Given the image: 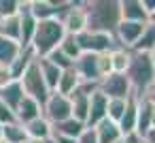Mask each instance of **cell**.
I'll list each match as a JSON object with an SVG mask.
<instances>
[{
  "mask_svg": "<svg viewBox=\"0 0 155 143\" xmlns=\"http://www.w3.org/2000/svg\"><path fill=\"white\" fill-rule=\"evenodd\" d=\"M87 30L115 34L121 24V2L119 0H87L85 2Z\"/></svg>",
  "mask_w": 155,
  "mask_h": 143,
  "instance_id": "cell-1",
  "label": "cell"
},
{
  "mask_svg": "<svg viewBox=\"0 0 155 143\" xmlns=\"http://www.w3.org/2000/svg\"><path fill=\"white\" fill-rule=\"evenodd\" d=\"M125 77L132 85V92L136 96H147L153 88H155V66L149 54H140V51H132L130 58V66L125 71Z\"/></svg>",
  "mask_w": 155,
  "mask_h": 143,
  "instance_id": "cell-2",
  "label": "cell"
},
{
  "mask_svg": "<svg viewBox=\"0 0 155 143\" xmlns=\"http://www.w3.org/2000/svg\"><path fill=\"white\" fill-rule=\"evenodd\" d=\"M66 37V30H64V24L60 19H45V22H38L36 24V32H34V39L30 43V49L34 51L36 58H47L51 51H55L62 41Z\"/></svg>",
  "mask_w": 155,
  "mask_h": 143,
  "instance_id": "cell-3",
  "label": "cell"
},
{
  "mask_svg": "<svg viewBox=\"0 0 155 143\" xmlns=\"http://www.w3.org/2000/svg\"><path fill=\"white\" fill-rule=\"evenodd\" d=\"M19 83H21V88H24V92H26V96H30V98H34V100H38L41 105H45L47 103V98H49V88H47V83H45V79H43V75H41V68H38V58L26 68V73L21 75V79H19Z\"/></svg>",
  "mask_w": 155,
  "mask_h": 143,
  "instance_id": "cell-4",
  "label": "cell"
},
{
  "mask_svg": "<svg viewBox=\"0 0 155 143\" xmlns=\"http://www.w3.org/2000/svg\"><path fill=\"white\" fill-rule=\"evenodd\" d=\"M81 51L83 54H106L110 49L117 47L115 43V37L113 34H102V32H91V30H85L81 34L74 37Z\"/></svg>",
  "mask_w": 155,
  "mask_h": 143,
  "instance_id": "cell-5",
  "label": "cell"
},
{
  "mask_svg": "<svg viewBox=\"0 0 155 143\" xmlns=\"http://www.w3.org/2000/svg\"><path fill=\"white\" fill-rule=\"evenodd\" d=\"M60 22L64 24L66 34L77 37L87 30V15H85V2H68L66 11L62 13Z\"/></svg>",
  "mask_w": 155,
  "mask_h": 143,
  "instance_id": "cell-6",
  "label": "cell"
},
{
  "mask_svg": "<svg viewBox=\"0 0 155 143\" xmlns=\"http://www.w3.org/2000/svg\"><path fill=\"white\" fill-rule=\"evenodd\" d=\"M43 115L51 122V126L58 124V122H64V120L72 117L70 98L68 96H62L58 92H51L49 98H47V103L43 105Z\"/></svg>",
  "mask_w": 155,
  "mask_h": 143,
  "instance_id": "cell-7",
  "label": "cell"
},
{
  "mask_svg": "<svg viewBox=\"0 0 155 143\" xmlns=\"http://www.w3.org/2000/svg\"><path fill=\"white\" fill-rule=\"evenodd\" d=\"M30 13L36 22L45 19H60L62 13L66 11L68 2H51V0H28Z\"/></svg>",
  "mask_w": 155,
  "mask_h": 143,
  "instance_id": "cell-8",
  "label": "cell"
},
{
  "mask_svg": "<svg viewBox=\"0 0 155 143\" xmlns=\"http://www.w3.org/2000/svg\"><path fill=\"white\" fill-rule=\"evenodd\" d=\"M74 71L81 79V83H96L100 85V68H98V54H81V58L74 62Z\"/></svg>",
  "mask_w": 155,
  "mask_h": 143,
  "instance_id": "cell-9",
  "label": "cell"
},
{
  "mask_svg": "<svg viewBox=\"0 0 155 143\" xmlns=\"http://www.w3.org/2000/svg\"><path fill=\"white\" fill-rule=\"evenodd\" d=\"M100 92L106 98H127L132 94V85H130V81H127L125 75L110 73L108 77H104L100 81Z\"/></svg>",
  "mask_w": 155,
  "mask_h": 143,
  "instance_id": "cell-10",
  "label": "cell"
},
{
  "mask_svg": "<svg viewBox=\"0 0 155 143\" xmlns=\"http://www.w3.org/2000/svg\"><path fill=\"white\" fill-rule=\"evenodd\" d=\"M147 24H136V22H121L115 30V43L117 47H123V49H132L136 45V41L140 39L142 30H144Z\"/></svg>",
  "mask_w": 155,
  "mask_h": 143,
  "instance_id": "cell-11",
  "label": "cell"
},
{
  "mask_svg": "<svg viewBox=\"0 0 155 143\" xmlns=\"http://www.w3.org/2000/svg\"><path fill=\"white\" fill-rule=\"evenodd\" d=\"M106 107H108V98L100 92V88L89 96V111H87V120L85 126L87 128H96L100 122L106 120Z\"/></svg>",
  "mask_w": 155,
  "mask_h": 143,
  "instance_id": "cell-12",
  "label": "cell"
},
{
  "mask_svg": "<svg viewBox=\"0 0 155 143\" xmlns=\"http://www.w3.org/2000/svg\"><path fill=\"white\" fill-rule=\"evenodd\" d=\"M36 19L32 17V13H30V7H28V0L24 2L21 0V9H19V28H21V39H19V43H21V47L24 49H28L30 47V43H32V39H34V32H36Z\"/></svg>",
  "mask_w": 155,
  "mask_h": 143,
  "instance_id": "cell-13",
  "label": "cell"
},
{
  "mask_svg": "<svg viewBox=\"0 0 155 143\" xmlns=\"http://www.w3.org/2000/svg\"><path fill=\"white\" fill-rule=\"evenodd\" d=\"M138 103H140V96H136L134 92L127 96V103H125V111H123V117L119 120V130L121 134H132L136 132V120H138Z\"/></svg>",
  "mask_w": 155,
  "mask_h": 143,
  "instance_id": "cell-14",
  "label": "cell"
},
{
  "mask_svg": "<svg viewBox=\"0 0 155 143\" xmlns=\"http://www.w3.org/2000/svg\"><path fill=\"white\" fill-rule=\"evenodd\" d=\"M119 2H121V22L149 24V15L142 9L140 0H119Z\"/></svg>",
  "mask_w": 155,
  "mask_h": 143,
  "instance_id": "cell-15",
  "label": "cell"
},
{
  "mask_svg": "<svg viewBox=\"0 0 155 143\" xmlns=\"http://www.w3.org/2000/svg\"><path fill=\"white\" fill-rule=\"evenodd\" d=\"M24 128H26L30 141H47L53 134V126H51V122L45 115H41V117H36V120H32L28 124H24Z\"/></svg>",
  "mask_w": 155,
  "mask_h": 143,
  "instance_id": "cell-16",
  "label": "cell"
},
{
  "mask_svg": "<svg viewBox=\"0 0 155 143\" xmlns=\"http://www.w3.org/2000/svg\"><path fill=\"white\" fill-rule=\"evenodd\" d=\"M153 103L147 98V96H142L140 98V103H138V120H136V134L138 137H144L153 126H151V122H153Z\"/></svg>",
  "mask_w": 155,
  "mask_h": 143,
  "instance_id": "cell-17",
  "label": "cell"
},
{
  "mask_svg": "<svg viewBox=\"0 0 155 143\" xmlns=\"http://www.w3.org/2000/svg\"><path fill=\"white\" fill-rule=\"evenodd\" d=\"M15 115H17V122H19V124H28V122H32V120H36V117L43 115V105H41L38 100H34V98L26 96V98L19 103Z\"/></svg>",
  "mask_w": 155,
  "mask_h": 143,
  "instance_id": "cell-18",
  "label": "cell"
},
{
  "mask_svg": "<svg viewBox=\"0 0 155 143\" xmlns=\"http://www.w3.org/2000/svg\"><path fill=\"white\" fill-rule=\"evenodd\" d=\"M24 98H26V92H24L19 81H11L7 88L0 90V100H2L9 109H13V111H17V107H19V103Z\"/></svg>",
  "mask_w": 155,
  "mask_h": 143,
  "instance_id": "cell-19",
  "label": "cell"
},
{
  "mask_svg": "<svg viewBox=\"0 0 155 143\" xmlns=\"http://www.w3.org/2000/svg\"><path fill=\"white\" fill-rule=\"evenodd\" d=\"M38 68H41V75L49 88V92H55L58 90V81L62 77V68H58L53 62H49L47 58H38Z\"/></svg>",
  "mask_w": 155,
  "mask_h": 143,
  "instance_id": "cell-20",
  "label": "cell"
},
{
  "mask_svg": "<svg viewBox=\"0 0 155 143\" xmlns=\"http://www.w3.org/2000/svg\"><path fill=\"white\" fill-rule=\"evenodd\" d=\"M79 85H81V79H79V75H77V71H74V66H72V68L62 71V77H60V81H58V90H55V92L62 94V96H72Z\"/></svg>",
  "mask_w": 155,
  "mask_h": 143,
  "instance_id": "cell-21",
  "label": "cell"
},
{
  "mask_svg": "<svg viewBox=\"0 0 155 143\" xmlns=\"http://www.w3.org/2000/svg\"><path fill=\"white\" fill-rule=\"evenodd\" d=\"M85 124L83 122H79V120H74V117H68V120H64V122H58V124H53V132L55 134H64V137H70V139H77L79 141V137L85 132Z\"/></svg>",
  "mask_w": 155,
  "mask_h": 143,
  "instance_id": "cell-22",
  "label": "cell"
},
{
  "mask_svg": "<svg viewBox=\"0 0 155 143\" xmlns=\"http://www.w3.org/2000/svg\"><path fill=\"white\" fill-rule=\"evenodd\" d=\"M94 130H96L98 143H115V141H119V139L123 137L121 130H119V124H115V122H110V120L100 122Z\"/></svg>",
  "mask_w": 155,
  "mask_h": 143,
  "instance_id": "cell-23",
  "label": "cell"
},
{
  "mask_svg": "<svg viewBox=\"0 0 155 143\" xmlns=\"http://www.w3.org/2000/svg\"><path fill=\"white\" fill-rule=\"evenodd\" d=\"M24 51V47L17 43V41H9L5 37H0V64H5V66H11L19 54Z\"/></svg>",
  "mask_w": 155,
  "mask_h": 143,
  "instance_id": "cell-24",
  "label": "cell"
},
{
  "mask_svg": "<svg viewBox=\"0 0 155 143\" xmlns=\"http://www.w3.org/2000/svg\"><path fill=\"white\" fill-rule=\"evenodd\" d=\"M0 141L2 143H28V132L24 128V124L15 122V124H7L2 126V132H0Z\"/></svg>",
  "mask_w": 155,
  "mask_h": 143,
  "instance_id": "cell-25",
  "label": "cell"
},
{
  "mask_svg": "<svg viewBox=\"0 0 155 143\" xmlns=\"http://www.w3.org/2000/svg\"><path fill=\"white\" fill-rule=\"evenodd\" d=\"M0 37H5L9 41H17L21 39V28H19V13L11 15V17H2L0 19ZM21 45V43H19Z\"/></svg>",
  "mask_w": 155,
  "mask_h": 143,
  "instance_id": "cell-26",
  "label": "cell"
},
{
  "mask_svg": "<svg viewBox=\"0 0 155 143\" xmlns=\"http://www.w3.org/2000/svg\"><path fill=\"white\" fill-rule=\"evenodd\" d=\"M130 58H132V49H123V47L110 49V66H113V73L125 75V71L130 66Z\"/></svg>",
  "mask_w": 155,
  "mask_h": 143,
  "instance_id": "cell-27",
  "label": "cell"
},
{
  "mask_svg": "<svg viewBox=\"0 0 155 143\" xmlns=\"http://www.w3.org/2000/svg\"><path fill=\"white\" fill-rule=\"evenodd\" d=\"M34 60H36L34 51H32L30 47H28V49H24V51L19 54V58L9 66V68H11V75H13V79H15V81H19V79H21V75L26 73V68H28Z\"/></svg>",
  "mask_w": 155,
  "mask_h": 143,
  "instance_id": "cell-28",
  "label": "cell"
},
{
  "mask_svg": "<svg viewBox=\"0 0 155 143\" xmlns=\"http://www.w3.org/2000/svg\"><path fill=\"white\" fill-rule=\"evenodd\" d=\"M155 47V26L147 24L140 39L136 41V45L132 47V51H140V54H151V49Z\"/></svg>",
  "mask_w": 155,
  "mask_h": 143,
  "instance_id": "cell-29",
  "label": "cell"
},
{
  "mask_svg": "<svg viewBox=\"0 0 155 143\" xmlns=\"http://www.w3.org/2000/svg\"><path fill=\"white\" fill-rule=\"evenodd\" d=\"M60 51L68 58V60H72V62H77L79 58H81V47H79V43H77V39L74 37H70V34H66L64 37V41H62V45H60Z\"/></svg>",
  "mask_w": 155,
  "mask_h": 143,
  "instance_id": "cell-30",
  "label": "cell"
},
{
  "mask_svg": "<svg viewBox=\"0 0 155 143\" xmlns=\"http://www.w3.org/2000/svg\"><path fill=\"white\" fill-rule=\"evenodd\" d=\"M125 103L127 98H108V107H106V120L119 124V120L123 117L125 111Z\"/></svg>",
  "mask_w": 155,
  "mask_h": 143,
  "instance_id": "cell-31",
  "label": "cell"
},
{
  "mask_svg": "<svg viewBox=\"0 0 155 143\" xmlns=\"http://www.w3.org/2000/svg\"><path fill=\"white\" fill-rule=\"evenodd\" d=\"M21 9V0H0V19L17 15Z\"/></svg>",
  "mask_w": 155,
  "mask_h": 143,
  "instance_id": "cell-32",
  "label": "cell"
},
{
  "mask_svg": "<svg viewBox=\"0 0 155 143\" xmlns=\"http://www.w3.org/2000/svg\"><path fill=\"white\" fill-rule=\"evenodd\" d=\"M47 60H49V62H53V64H55L58 68H62V71H66V68H72V66H74V62H72V60H68V58L60 51V47H58L55 51H51V54L47 56Z\"/></svg>",
  "mask_w": 155,
  "mask_h": 143,
  "instance_id": "cell-33",
  "label": "cell"
},
{
  "mask_svg": "<svg viewBox=\"0 0 155 143\" xmlns=\"http://www.w3.org/2000/svg\"><path fill=\"white\" fill-rule=\"evenodd\" d=\"M98 68H100V77H102V79L113 73V66H110V51L98 54Z\"/></svg>",
  "mask_w": 155,
  "mask_h": 143,
  "instance_id": "cell-34",
  "label": "cell"
},
{
  "mask_svg": "<svg viewBox=\"0 0 155 143\" xmlns=\"http://www.w3.org/2000/svg\"><path fill=\"white\" fill-rule=\"evenodd\" d=\"M15 122H17L15 111H13V109H9L2 100H0V124L7 126V124H15Z\"/></svg>",
  "mask_w": 155,
  "mask_h": 143,
  "instance_id": "cell-35",
  "label": "cell"
},
{
  "mask_svg": "<svg viewBox=\"0 0 155 143\" xmlns=\"http://www.w3.org/2000/svg\"><path fill=\"white\" fill-rule=\"evenodd\" d=\"M11 81H15V79H13V75H11V68H9V66H5V64H0V90L7 88Z\"/></svg>",
  "mask_w": 155,
  "mask_h": 143,
  "instance_id": "cell-36",
  "label": "cell"
},
{
  "mask_svg": "<svg viewBox=\"0 0 155 143\" xmlns=\"http://www.w3.org/2000/svg\"><path fill=\"white\" fill-rule=\"evenodd\" d=\"M79 143H98L96 130H94V128H85V132L79 137Z\"/></svg>",
  "mask_w": 155,
  "mask_h": 143,
  "instance_id": "cell-37",
  "label": "cell"
},
{
  "mask_svg": "<svg viewBox=\"0 0 155 143\" xmlns=\"http://www.w3.org/2000/svg\"><path fill=\"white\" fill-rule=\"evenodd\" d=\"M142 2V9L147 11V15L151 17V13H155V0H140Z\"/></svg>",
  "mask_w": 155,
  "mask_h": 143,
  "instance_id": "cell-38",
  "label": "cell"
},
{
  "mask_svg": "<svg viewBox=\"0 0 155 143\" xmlns=\"http://www.w3.org/2000/svg\"><path fill=\"white\" fill-rule=\"evenodd\" d=\"M51 137H53L55 143H79L77 139H70V137H64V134H55V132H53Z\"/></svg>",
  "mask_w": 155,
  "mask_h": 143,
  "instance_id": "cell-39",
  "label": "cell"
},
{
  "mask_svg": "<svg viewBox=\"0 0 155 143\" xmlns=\"http://www.w3.org/2000/svg\"><path fill=\"white\" fill-rule=\"evenodd\" d=\"M140 139L142 137H138L136 132H132V134H125L123 137V143H140Z\"/></svg>",
  "mask_w": 155,
  "mask_h": 143,
  "instance_id": "cell-40",
  "label": "cell"
},
{
  "mask_svg": "<svg viewBox=\"0 0 155 143\" xmlns=\"http://www.w3.org/2000/svg\"><path fill=\"white\" fill-rule=\"evenodd\" d=\"M142 139H144L147 143H155V128H151V130H149V132H147Z\"/></svg>",
  "mask_w": 155,
  "mask_h": 143,
  "instance_id": "cell-41",
  "label": "cell"
},
{
  "mask_svg": "<svg viewBox=\"0 0 155 143\" xmlns=\"http://www.w3.org/2000/svg\"><path fill=\"white\" fill-rule=\"evenodd\" d=\"M147 98H149V100L153 103V107H155V88H153V90H151V92L147 94Z\"/></svg>",
  "mask_w": 155,
  "mask_h": 143,
  "instance_id": "cell-42",
  "label": "cell"
},
{
  "mask_svg": "<svg viewBox=\"0 0 155 143\" xmlns=\"http://www.w3.org/2000/svg\"><path fill=\"white\" fill-rule=\"evenodd\" d=\"M149 56H151V60H153V66H155V47L151 49V54H149Z\"/></svg>",
  "mask_w": 155,
  "mask_h": 143,
  "instance_id": "cell-43",
  "label": "cell"
},
{
  "mask_svg": "<svg viewBox=\"0 0 155 143\" xmlns=\"http://www.w3.org/2000/svg\"><path fill=\"white\" fill-rule=\"evenodd\" d=\"M149 24H153V26H155V13H151V17H149Z\"/></svg>",
  "mask_w": 155,
  "mask_h": 143,
  "instance_id": "cell-44",
  "label": "cell"
},
{
  "mask_svg": "<svg viewBox=\"0 0 155 143\" xmlns=\"http://www.w3.org/2000/svg\"><path fill=\"white\" fill-rule=\"evenodd\" d=\"M151 126L155 128V109H153V122H151Z\"/></svg>",
  "mask_w": 155,
  "mask_h": 143,
  "instance_id": "cell-45",
  "label": "cell"
},
{
  "mask_svg": "<svg viewBox=\"0 0 155 143\" xmlns=\"http://www.w3.org/2000/svg\"><path fill=\"white\" fill-rule=\"evenodd\" d=\"M43 143H55V141H53V137H49V139H47V141H43Z\"/></svg>",
  "mask_w": 155,
  "mask_h": 143,
  "instance_id": "cell-46",
  "label": "cell"
},
{
  "mask_svg": "<svg viewBox=\"0 0 155 143\" xmlns=\"http://www.w3.org/2000/svg\"><path fill=\"white\" fill-rule=\"evenodd\" d=\"M115 143H123V137H121V139H119V141H115Z\"/></svg>",
  "mask_w": 155,
  "mask_h": 143,
  "instance_id": "cell-47",
  "label": "cell"
},
{
  "mask_svg": "<svg viewBox=\"0 0 155 143\" xmlns=\"http://www.w3.org/2000/svg\"><path fill=\"white\" fill-rule=\"evenodd\" d=\"M28 143H43V141H28Z\"/></svg>",
  "mask_w": 155,
  "mask_h": 143,
  "instance_id": "cell-48",
  "label": "cell"
},
{
  "mask_svg": "<svg viewBox=\"0 0 155 143\" xmlns=\"http://www.w3.org/2000/svg\"><path fill=\"white\" fill-rule=\"evenodd\" d=\"M140 143H147V141H144V139H140Z\"/></svg>",
  "mask_w": 155,
  "mask_h": 143,
  "instance_id": "cell-49",
  "label": "cell"
},
{
  "mask_svg": "<svg viewBox=\"0 0 155 143\" xmlns=\"http://www.w3.org/2000/svg\"><path fill=\"white\" fill-rule=\"evenodd\" d=\"M0 132H2V124H0Z\"/></svg>",
  "mask_w": 155,
  "mask_h": 143,
  "instance_id": "cell-50",
  "label": "cell"
},
{
  "mask_svg": "<svg viewBox=\"0 0 155 143\" xmlns=\"http://www.w3.org/2000/svg\"><path fill=\"white\" fill-rule=\"evenodd\" d=\"M0 143H2V141H0Z\"/></svg>",
  "mask_w": 155,
  "mask_h": 143,
  "instance_id": "cell-51",
  "label": "cell"
}]
</instances>
